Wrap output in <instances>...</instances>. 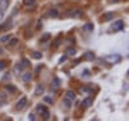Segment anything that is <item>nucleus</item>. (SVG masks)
Masks as SVG:
<instances>
[{"label": "nucleus", "mask_w": 129, "mask_h": 121, "mask_svg": "<svg viewBox=\"0 0 129 121\" xmlns=\"http://www.w3.org/2000/svg\"><path fill=\"white\" fill-rule=\"evenodd\" d=\"M36 109H37V112H39V113H43V112H45V111H47L45 106H43V104H39V106L36 107Z\"/></svg>", "instance_id": "f8f14e48"}, {"label": "nucleus", "mask_w": 129, "mask_h": 121, "mask_svg": "<svg viewBox=\"0 0 129 121\" xmlns=\"http://www.w3.org/2000/svg\"><path fill=\"white\" fill-rule=\"evenodd\" d=\"M92 102H93V99H92V97H88V98H85V99L83 101V107H91V104H92Z\"/></svg>", "instance_id": "39448f33"}, {"label": "nucleus", "mask_w": 129, "mask_h": 121, "mask_svg": "<svg viewBox=\"0 0 129 121\" xmlns=\"http://www.w3.org/2000/svg\"><path fill=\"white\" fill-rule=\"evenodd\" d=\"M123 27H124V22H123L121 19H119V21H116L115 23H114L112 30H114V31H120Z\"/></svg>", "instance_id": "f03ea898"}, {"label": "nucleus", "mask_w": 129, "mask_h": 121, "mask_svg": "<svg viewBox=\"0 0 129 121\" xmlns=\"http://www.w3.org/2000/svg\"><path fill=\"white\" fill-rule=\"evenodd\" d=\"M66 98H67V99H70V101L72 102V101H75L76 94H75L72 90H69V91H66Z\"/></svg>", "instance_id": "20e7f679"}, {"label": "nucleus", "mask_w": 129, "mask_h": 121, "mask_svg": "<svg viewBox=\"0 0 129 121\" xmlns=\"http://www.w3.org/2000/svg\"><path fill=\"white\" fill-rule=\"evenodd\" d=\"M7 7H8V0H1V10L3 12L7 9Z\"/></svg>", "instance_id": "dca6fc26"}, {"label": "nucleus", "mask_w": 129, "mask_h": 121, "mask_svg": "<svg viewBox=\"0 0 129 121\" xmlns=\"http://www.w3.org/2000/svg\"><path fill=\"white\" fill-rule=\"evenodd\" d=\"M8 39H9V35H5V36H3L1 39H0V41H1V43H5Z\"/></svg>", "instance_id": "bb28decb"}, {"label": "nucleus", "mask_w": 129, "mask_h": 121, "mask_svg": "<svg viewBox=\"0 0 129 121\" xmlns=\"http://www.w3.org/2000/svg\"><path fill=\"white\" fill-rule=\"evenodd\" d=\"M127 76H128V77H129V71H128V72H127Z\"/></svg>", "instance_id": "c9c22d12"}, {"label": "nucleus", "mask_w": 129, "mask_h": 121, "mask_svg": "<svg viewBox=\"0 0 129 121\" xmlns=\"http://www.w3.org/2000/svg\"><path fill=\"white\" fill-rule=\"evenodd\" d=\"M63 104L66 106V108H70V107H71V101H70V99H67V98H66V99L63 101Z\"/></svg>", "instance_id": "aec40b11"}, {"label": "nucleus", "mask_w": 129, "mask_h": 121, "mask_svg": "<svg viewBox=\"0 0 129 121\" xmlns=\"http://www.w3.org/2000/svg\"><path fill=\"white\" fill-rule=\"evenodd\" d=\"M76 54V50L75 49H72V48H69L66 50V55H69V57H71V55H75Z\"/></svg>", "instance_id": "9d476101"}, {"label": "nucleus", "mask_w": 129, "mask_h": 121, "mask_svg": "<svg viewBox=\"0 0 129 121\" xmlns=\"http://www.w3.org/2000/svg\"><path fill=\"white\" fill-rule=\"evenodd\" d=\"M44 86L43 85H37L36 86V90H35V95H41L43 93H44Z\"/></svg>", "instance_id": "423d86ee"}, {"label": "nucleus", "mask_w": 129, "mask_h": 121, "mask_svg": "<svg viewBox=\"0 0 129 121\" xmlns=\"http://www.w3.org/2000/svg\"><path fill=\"white\" fill-rule=\"evenodd\" d=\"M65 61H66V57H63V58H61V59H59V63H62V62H65Z\"/></svg>", "instance_id": "2f4dec72"}, {"label": "nucleus", "mask_w": 129, "mask_h": 121, "mask_svg": "<svg viewBox=\"0 0 129 121\" xmlns=\"http://www.w3.org/2000/svg\"><path fill=\"white\" fill-rule=\"evenodd\" d=\"M22 80H23L25 83L30 81V80H31V73H25L23 76H22Z\"/></svg>", "instance_id": "4468645a"}, {"label": "nucleus", "mask_w": 129, "mask_h": 121, "mask_svg": "<svg viewBox=\"0 0 129 121\" xmlns=\"http://www.w3.org/2000/svg\"><path fill=\"white\" fill-rule=\"evenodd\" d=\"M83 30L84 31H93V25L92 23H87L85 26L83 27Z\"/></svg>", "instance_id": "ddd939ff"}, {"label": "nucleus", "mask_w": 129, "mask_h": 121, "mask_svg": "<svg viewBox=\"0 0 129 121\" xmlns=\"http://www.w3.org/2000/svg\"><path fill=\"white\" fill-rule=\"evenodd\" d=\"M44 101H45L47 103H50V104L53 103V99H52L50 97H48V95H45V97H44Z\"/></svg>", "instance_id": "4be33fe9"}, {"label": "nucleus", "mask_w": 129, "mask_h": 121, "mask_svg": "<svg viewBox=\"0 0 129 121\" xmlns=\"http://www.w3.org/2000/svg\"><path fill=\"white\" fill-rule=\"evenodd\" d=\"M4 18V12H3V10H0V21H1Z\"/></svg>", "instance_id": "c85d7f7f"}, {"label": "nucleus", "mask_w": 129, "mask_h": 121, "mask_svg": "<svg viewBox=\"0 0 129 121\" xmlns=\"http://www.w3.org/2000/svg\"><path fill=\"white\" fill-rule=\"evenodd\" d=\"M1 53H3V49H1V48H0V54H1Z\"/></svg>", "instance_id": "f704fd0d"}, {"label": "nucleus", "mask_w": 129, "mask_h": 121, "mask_svg": "<svg viewBox=\"0 0 129 121\" xmlns=\"http://www.w3.org/2000/svg\"><path fill=\"white\" fill-rule=\"evenodd\" d=\"M32 57H34L35 59H40L43 55H41V53H40V52H32Z\"/></svg>", "instance_id": "2eb2a0df"}, {"label": "nucleus", "mask_w": 129, "mask_h": 121, "mask_svg": "<svg viewBox=\"0 0 129 121\" xmlns=\"http://www.w3.org/2000/svg\"><path fill=\"white\" fill-rule=\"evenodd\" d=\"M10 26H12V21H8V22H5V23L3 26H0V31H4V30H7V28H9Z\"/></svg>", "instance_id": "0eeeda50"}, {"label": "nucleus", "mask_w": 129, "mask_h": 121, "mask_svg": "<svg viewBox=\"0 0 129 121\" xmlns=\"http://www.w3.org/2000/svg\"><path fill=\"white\" fill-rule=\"evenodd\" d=\"M26 103H27V98H26V97H22V99H21L18 103H17V109H22V108H25Z\"/></svg>", "instance_id": "7ed1b4c3"}, {"label": "nucleus", "mask_w": 129, "mask_h": 121, "mask_svg": "<svg viewBox=\"0 0 129 121\" xmlns=\"http://www.w3.org/2000/svg\"><path fill=\"white\" fill-rule=\"evenodd\" d=\"M0 97H1L3 99H5V98H7V97H5V93H1V94H0Z\"/></svg>", "instance_id": "473e14b6"}, {"label": "nucleus", "mask_w": 129, "mask_h": 121, "mask_svg": "<svg viewBox=\"0 0 129 121\" xmlns=\"http://www.w3.org/2000/svg\"><path fill=\"white\" fill-rule=\"evenodd\" d=\"M85 55H87V59H89V61H91V59H94V55H93L92 53H87Z\"/></svg>", "instance_id": "b1692460"}, {"label": "nucleus", "mask_w": 129, "mask_h": 121, "mask_svg": "<svg viewBox=\"0 0 129 121\" xmlns=\"http://www.w3.org/2000/svg\"><path fill=\"white\" fill-rule=\"evenodd\" d=\"M67 17H72V18H81L83 17V10L80 9H72L67 12Z\"/></svg>", "instance_id": "f257e3e1"}, {"label": "nucleus", "mask_w": 129, "mask_h": 121, "mask_svg": "<svg viewBox=\"0 0 129 121\" xmlns=\"http://www.w3.org/2000/svg\"><path fill=\"white\" fill-rule=\"evenodd\" d=\"M41 115H43V117H44V119H45V120H48V119H49V112H48V111H45V112H43Z\"/></svg>", "instance_id": "a878e982"}, {"label": "nucleus", "mask_w": 129, "mask_h": 121, "mask_svg": "<svg viewBox=\"0 0 129 121\" xmlns=\"http://www.w3.org/2000/svg\"><path fill=\"white\" fill-rule=\"evenodd\" d=\"M59 84H61L59 79H58V77H54V79H53V81H52V86H53L54 89H57L58 86H59Z\"/></svg>", "instance_id": "1a4fd4ad"}, {"label": "nucleus", "mask_w": 129, "mask_h": 121, "mask_svg": "<svg viewBox=\"0 0 129 121\" xmlns=\"http://www.w3.org/2000/svg\"><path fill=\"white\" fill-rule=\"evenodd\" d=\"M111 18H112V13H107V16H105L103 17V21H109V19H111Z\"/></svg>", "instance_id": "5701e85b"}, {"label": "nucleus", "mask_w": 129, "mask_h": 121, "mask_svg": "<svg viewBox=\"0 0 129 121\" xmlns=\"http://www.w3.org/2000/svg\"><path fill=\"white\" fill-rule=\"evenodd\" d=\"M34 1H35V0H23V3H25L26 5H30V4H34Z\"/></svg>", "instance_id": "cd10ccee"}, {"label": "nucleus", "mask_w": 129, "mask_h": 121, "mask_svg": "<svg viewBox=\"0 0 129 121\" xmlns=\"http://www.w3.org/2000/svg\"><path fill=\"white\" fill-rule=\"evenodd\" d=\"M5 89H7L8 91H10V93H13V91H16V86L12 85V84H8L7 86H5Z\"/></svg>", "instance_id": "9b49d317"}, {"label": "nucleus", "mask_w": 129, "mask_h": 121, "mask_svg": "<svg viewBox=\"0 0 129 121\" xmlns=\"http://www.w3.org/2000/svg\"><path fill=\"white\" fill-rule=\"evenodd\" d=\"M18 44V39H12L9 40V47H14V45Z\"/></svg>", "instance_id": "a211bd4d"}, {"label": "nucleus", "mask_w": 129, "mask_h": 121, "mask_svg": "<svg viewBox=\"0 0 129 121\" xmlns=\"http://www.w3.org/2000/svg\"><path fill=\"white\" fill-rule=\"evenodd\" d=\"M29 119L34 121V120H35V116H34V115H32V113H30V115H29Z\"/></svg>", "instance_id": "c756f323"}, {"label": "nucleus", "mask_w": 129, "mask_h": 121, "mask_svg": "<svg viewBox=\"0 0 129 121\" xmlns=\"http://www.w3.org/2000/svg\"><path fill=\"white\" fill-rule=\"evenodd\" d=\"M48 16L50 17V18H57V17H58V12L55 9H52V10H49V12H48Z\"/></svg>", "instance_id": "6e6552de"}, {"label": "nucleus", "mask_w": 129, "mask_h": 121, "mask_svg": "<svg viewBox=\"0 0 129 121\" xmlns=\"http://www.w3.org/2000/svg\"><path fill=\"white\" fill-rule=\"evenodd\" d=\"M110 1H115L116 3V1H119V0H110Z\"/></svg>", "instance_id": "72a5a7b5"}, {"label": "nucleus", "mask_w": 129, "mask_h": 121, "mask_svg": "<svg viewBox=\"0 0 129 121\" xmlns=\"http://www.w3.org/2000/svg\"><path fill=\"white\" fill-rule=\"evenodd\" d=\"M110 62H117V61H119L120 59V57L119 55H116V57H110V58H107Z\"/></svg>", "instance_id": "412c9836"}, {"label": "nucleus", "mask_w": 129, "mask_h": 121, "mask_svg": "<svg viewBox=\"0 0 129 121\" xmlns=\"http://www.w3.org/2000/svg\"><path fill=\"white\" fill-rule=\"evenodd\" d=\"M49 39H50V34H44V36L41 37L40 43H44V41H47V40H49Z\"/></svg>", "instance_id": "f3484780"}, {"label": "nucleus", "mask_w": 129, "mask_h": 121, "mask_svg": "<svg viewBox=\"0 0 129 121\" xmlns=\"http://www.w3.org/2000/svg\"><path fill=\"white\" fill-rule=\"evenodd\" d=\"M61 40H62V37H61V36H58L57 39L54 40V43H53V47H54V48H57V47H58V44L61 43Z\"/></svg>", "instance_id": "6ab92c4d"}, {"label": "nucleus", "mask_w": 129, "mask_h": 121, "mask_svg": "<svg viewBox=\"0 0 129 121\" xmlns=\"http://www.w3.org/2000/svg\"><path fill=\"white\" fill-rule=\"evenodd\" d=\"M5 68V62L4 61H0V71H3Z\"/></svg>", "instance_id": "393cba45"}, {"label": "nucleus", "mask_w": 129, "mask_h": 121, "mask_svg": "<svg viewBox=\"0 0 129 121\" xmlns=\"http://www.w3.org/2000/svg\"><path fill=\"white\" fill-rule=\"evenodd\" d=\"M88 75H89V71H84V77H88Z\"/></svg>", "instance_id": "7c9ffc66"}]
</instances>
